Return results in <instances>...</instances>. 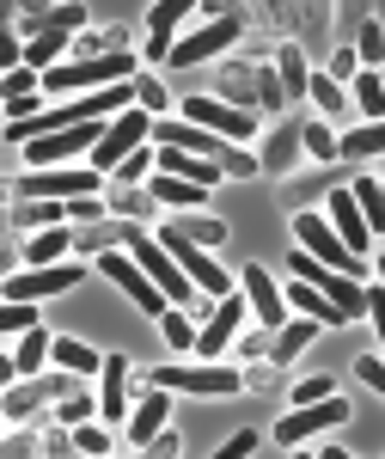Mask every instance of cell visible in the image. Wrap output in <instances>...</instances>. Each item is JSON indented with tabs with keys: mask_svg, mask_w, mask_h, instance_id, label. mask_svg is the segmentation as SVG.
Wrapping results in <instances>:
<instances>
[{
	"mask_svg": "<svg viewBox=\"0 0 385 459\" xmlns=\"http://www.w3.org/2000/svg\"><path fill=\"white\" fill-rule=\"evenodd\" d=\"M80 392H86L80 374L49 368V374H37V380H19V386L0 392V423H31L37 411H49V404H62V398H80Z\"/></svg>",
	"mask_w": 385,
	"mask_h": 459,
	"instance_id": "obj_1",
	"label": "cell"
},
{
	"mask_svg": "<svg viewBox=\"0 0 385 459\" xmlns=\"http://www.w3.org/2000/svg\"><path fill=\"white\" fill-rule=\"evenodd\" d=\"M147 386L190 392V398H233V392L245 386V374L239 368H220V361H166V368L147 374Z\"/></svg>",
	"mask_w": 385,
	"mask_h": 459,
	"instance_id": "obj_2",
	"label": "cell"
},
{
	"mask_svg": "<svg viewBox=\"0 0 385 459\" xmlns=\"http://www.w3.org/2000/svg\"><path fill=\"white\" fill-rule=\"evenodd\" d=\"M98 178L92 166H56V172H19L6 190H13V203H73V196H98Z\"/></svg>",
	"mask_w": 385,
	"mask_h": 459,
	"instance_id": "obj_3",
	"label": "cell"
},
{
	"mask_svg": "<svg viewBox=\"0 0 385 459\" xmlns=\"http://www.w3.org/2000/svg\"><path fill=\"white\" fill-rule=\"evenodd\" d=\"M239 37H245V13H220V19H209V25H196L184 43H172V56H166V62H172V68H184V74H196L202 62L227 56Z\"/></svg>",
	"mask_w": 385,
	"mask_h": 459,
	"instance_id": "obj_4",
	"label": "cell"
},
{
	"mask_svg": "<svg viewBox=\"0 0 385 459\" xmlns=\"http://www.w3.org/2000/svg\"><path fill=\"white\" fill-rule=\"evenodd\" d=\"M159 246L172 251V264L184 270V276H190V282H196V294H202V300H227V294L239 288V282H233V276H227V270H220V264H214L202 246H190V239H184V233L172 227V221L159 227Z\"/></svg>",
	"mask_w": 385,
	"mask_h": 459,
	"instance_id": "obj_5",
	"label": "cell"
},
{
	"mask_svg": "<svg viewBox=\"0 0 385 459\" xmlns=\"http://www.w3.org/2000/svg\"><path fill=\"white\" fill-rule=\"evenodd\" d=\"M147 135H153V117H147L141 105H129L123 117H110L105 135H98V147H92V172L110 178L123 160H129V153H141V147H147Z\"/></svg>",
	"mask_w": 385,
	"mask_h": 459,
	"instance_id": "obj_6",
	"label": "cell"
},
{
	"mask_svg": "<svg viewBox=\"0 0 385 459\" xmlns=\"http://www.w3.org/2000/svg\"><path fill=\"white\" fill-rule=\"evenodd\" d=\"M294 239H300V251H306V257H318L324 270H343L349 282H361V270H367V264H361V257H355V251L330 233V221H324V214H306V209H300V214H294Z\"/></svg>",
	"mask_w": 385,
	"mask_h": 459,
	"instance_id": "obj_7",
	"label": "cell"
},
{
	"mask_svg": "<svg viewBox=\"0 0 385 459\" xmlns=\"http://www.w3.org/2000/svg\"><path fill=\"white\" fill-rule=\"evenodd\" d=\"M184 123H196V129H209V135H220V142H233V147H251V135H257L251 110H233V105H220V99H209V92H184Z\"/></svg>",
	"mask_w": 385,
	"mask_h": 459,
	"instance_id": "obj_8",
	"label": "cell"
},
{
	"mask_svg": "<svg viewBox=\"0 0 385 459\" xmlns=\"http://www.w3.org/2000/svg\"><path fill=\"white\" fill-rule=\"evenodd\" d=\"M86 282V264H49V270H13L0 282V300H19V307H37V300H56L68 288Z\"/></svg>",
	"mask_w": 385,
	"mask_h": 459,
	"instance_id": "obj_9",
	"label": "cell"
},
{
	"mask_svg": "<svg viewBox=\"0 0 385 459\" xmlns=\"http://www.w3.org/2000/svg\"><path fill=\"white\" fill-rule=\"evenodd\" d=\"M343 423H349V398H318V404L287 411V417L270 429V441H276V447H300V441H312L324 429H343Z\"/></svg>",
	"mask_w": 385,
	"mask_h": 459,
	"instance_id": "obj_10",
	"label": "cell"
},
{
	"mask_svg": "<svg viewBox=\"0 0 385 459\" xmlns=\"http://www.w3.org/2000/svg\"><path fill=\"white\" fill-rule=\"evenodd\" d=\"M129 257H135V264H141V276L159 288V294H166L172 307H190V300H196V282H190V276H184V270L172 264V251L159 246V239H147V233H141L135 246H129Z\"/></svg>",
	"mask_w": 385,
	"mask_h": 459,
	"instance_id": "obj_11",
	"label": "cell"
},
{
	"mask_svg": "<svg viewBox=\"0 0 385 459\" xmlns=\"http://www.w3.org/2000/svg\"><path fill=\"white\" fill-rule=\"evenodd\" d=\"M245 313H251V307H245V294H239V288H233L227 300H214L209 318L196 325V361H220V355L233 350V337H239Z\"/></svg>",
	"mask_w": 385,
	"mask_h": 459,
	"instance_id": "obj_12",
	"label": "cell"
},
{
	"mask_svg": "<svg viewBox=\"0 0 385 459\" xmlns=\"http://www.w3.org/2000/svg\"><path fill=\"white\" fill-rule=\"evenodd\" d=\"M98 135H105V123H80V129H62V135H43V142L25 147V166L31 172H56V166H68L80 153H92Z\"/></svg>",
	"mask_w": 385,
	"mask_h": 459,
	"instance_id": "obj_13",
	"label": "cell"
},
{
	"mask_svg": "<svg viewBox=\"0 0 385 459\" xmlns=\"http://www.w3.org/2000/svg\"><path fill=\"white\" fill-rule=\"evenodd\" d=\"M355 184V166H343V160H337V166H318V172H294V178H281L276 184V196H281V209H312L318 196H330V190H349Z\"/></svg>",
	"mask_w": 385,
	"mask_h": 459,
	"instance_id": "obj_14",
	"label": "cell"
},
{
	"mask_svg": "<svg viewBox=\"0 0 385 459\" xmlns=\"http://www.w3.org/2000/svg\"><path fill=\"white\" fill-rule=\"evenodd\" d=\"M129 411H135V368H129V355H105V368H98V423H129Z\"/></svg>",
	"mask_w": 385,
	"mask_h": 459,
	"instance_id": "obj_15",
	"label": "cell"
},
{
	"mask_svg": "<svg viewBox=\"0 0 385 459\" xmlns=\"http://www.w3.org/2000/svg\"><path fill=\"white\" fill-rule=\"evenodd\" d=\"M98 276H105V282H116V288H123V294H129V300L141 307V313H153V318L172 307V300H166L159 288L141 276V264L129 257V251H105V257H98Z\"/></svg>",
	"mask_w": 385,
	"mask_h": 459,
	"instance_id": "obj_16",
	"label": "cell"
},
{
	"mask_svg": "<svg viewBox=\"0 0 385 459\" xmlns=\"http://www.w3.org/2000/svg\"><path fill=\"white\" fill-rule=\"evenodd\" d=\"M239 294H245L251 318H257L263 331H281V325H287V294L276 288V276H270L263 264H245V276H239Z\"/></svg>",
	"mask_w": 385,
	"mask_h": 459,
	"instance_id": "obj_17",
	"label": "cell"
},
{
	"mask_svg": "<svg viewBox=\"0 0 385 459\" xmlns=\"http://www.w3.org/2000/svg\"><path fill=\"white\" fill-rule=\"evenodd\" d=\"M166 417H172V392H159V386H147V380H135V411H129V447H147V441H159L166 435Z\"/></svg>",
	"mask_w": 385,
	"mask_h": 459,
	"instance_id": "obj_18",
	"label": "cell"
},
{
	"mask_svg": "<svg viewBox=\"0 0 385 459\" xmlns=\"http://www.w3.org/2000/svg\"><path fill=\"white\" fill-rule=\"evenodd\" d=\"M324 221H330V233L343 239V246L367 264V246H373V233H367V221H361V209H355V196L349 190H330L324 196Z\"/></svg>",
	"mask_w": 385,
	"mask_h": 459,
	"instance_id": "obj_19",
	"label": "cell"
},
{
	"mask_svg": "<svg viewBox=\"0 0 385 459\" xmlns=\"http://www.w3.org/2000/svg\"><path fill=\"white\" fill-rule=\"evenodd\" d=\"M190 13H196L190 0H153V6H147V62H166V56H172V31Z\"/></svg>",
	"mask_w": 385,
	"mask_h": 459,
	"instance_id": "obj_20",
	"label": "cell"
},
{
	"mask_svg": "<svg viewBox=\"0 0 385 459\" xmlns=\"http://www.w3.org/2000/svg\"><path fill=\"white\" fill-rule=\"evenodd\" d=\"M306 147H300V117H287V123H276L270 129V142H263V153H257V166L276 178H294V160H300Z\"/></svg>",
	"mask_w": 385,
	"mask_h": 459,
	"instance_id": "obj_21",
	"label": "cell"
},
{
	"mask_svg": "<svg viewBox=\"0 0 385 459\" xmlns=\"http://www.w3.org/2000/svg\"><path fill=\"white\" fill-rule=\"evenodd\" d=\"M287 313H306L318 325V331H349V318H343V307H330L318 288H306V282H294L287 276Z\"/></svg>",
	"mask_w": 385,
	"mask_h": 459,
	"instance_id": "obj_22",
	"label": "cell"
},
{
	"mask_svg": "<svg viewBox=\"0 0 385 459\" xmlns=\"http://www.w3.org/2000/svg\"><path fill=\"white\" fill-rule=\"evenodd\" d=\"M105 214L147 227V221L159 214V203H153V190H147V184H135V190H123V184H105Z\"/></svg>",
	"mask_w": 385,
	"mask_h": 459,
	"instance_id": "obj_23",
	"label": "cell"
},
{
	"mask_svg": "<svg viewBox=\"0 0 385 459\" xmlns=\"http://www.w3.org/2000/svg\"><path fill=\"white\" fill-rule=\"evenodd\" d=\"M49 361L62 374H80V380H98V368H105V355L92 350V343H80V337H56L49 343Z\"/></svg>",
	"mask_w": 385,
	"mask_h": 459,
	"instance_id": "obj_24",
	"label": "cell"
},
{
	"mask_svg": "<svg viewBox=\"0 0 385 459\" xmlns=\"http://www.w3.org/2000/svg\"><path fill=\"white\" fill-rule=\"evenodd\" d=\"M312 337H318L312 318H294V325H281L276 337H270V355H263V361H270V368H294V355H306Z\"/></svg>",
	"mask_w": 385,
	"mask_h": 459,
	"instance_id": "obj_25",
	"label": "cell"
},
{
	"mask_svg": "<svg viewBox=\"0 0 385 459\" xmlns=\"http://www.w3.org/2000/svg\"><path fill=\"white\" fill-rule=\"evenodd\" d=\"M276 80H281V99H306V86H312V68H306V56H300V43H281L276 49Z\"/></svg>",
	"mask_w": 385,
	"mask_h": 459,
	"instance_id": "obj_26",
	"label": "cell"
},
{
	"mask_svg": "<svg viewBox=\"0 0 385 459\" xmlns=\"http://www.w3.org/2000/svg\"><path fill=\"white\" fill-rule=\"evenodd\" d=\"M147 190H153V203H159V209H202V203H209V190H202V184H184V178H166V172L147 178Z\"/></svg>",
	"mask_w": 385,
	"mask_h": 459,
	"instance_id": "obj_27",
	"label": "cell"
},
{
	"mask_svg": "<svg viewBox=\"0 0 385 459\" xmlns=\"http://www.w3.org/2000/svg\"><path fill=\"white\" fill-rule=\"evenodd\" d=\"M49 343H56V337H49L43 325L19 337V350H13V368H19V380H37V374H49Z\"/></svg>",
	"mask_w": 385,
	"mask_h": 459,
	"instance_id": "obj_28",
	"label": "cell"
},
{
	"mask_svg": "<svg viewBox=\"0 0 385 459\" xmlns=\"http://www.w3.org/2000/svg\"><path fill=\"white\" fill-rule=\"evenodd\" d=\"M68 251H73V227H43L31 246H25V264H31V270H49V264H62Z\"/></svg>",
	"mask_w": 385,
	"mask_h": 459,
	"instance_id": "obj_29",
	"label": "cell"
},
{
	"mask_svg": "<svg viewBox=\"0 0 385 459\" xmlns=\"http://www.w3.org/2000/svg\"><path fill=\"white\" fill-rule=\"evenodd\" d=\"M6 227H31V233L68 227V203H13V209H6Z\"/></svg>",
	"mask_w": 385,
	"mask_h": 459,
	"instance_id": "obj_30",
	"label": "cell"
},
{
	"mask_svg": "<svg viewBox=\"0 0 385 459\" xmlns=\"http://www.w3.org/2000/svg\"><path fill=\"white\" fill-rule=\"evenodd\" d=\"M349 196H355V209H361V221H367V233H380V239H385V196H380V178L361 172V178L349 184Z\"/></svg>",
	"mask_w": 385,
	"mask_h": 459,
	"instance_id": "obj_31",
	"label": "cell"
},
{
	"mask_svg": "<svg viewBox=\"0 0 385 459\" xmlns=\"http://www.w3.org/2000/svg\"><path fill=\"white\" fill-rule=\"evenodd\" d=\"M349 92H355V110H361V123H385V86H380V74H373V68L355 74Z\"/></svg>",
	"mask_w": 385,
	"mask_h": 459,
	"instance_id": "obj_32",
	"label": "cell"
},
{
	"mask_svg": "<svg viewBox=\"0 0 385 459\" xmlns=\"http://www.w3.org/2000/svg\"><path fill=\"white\" fill-rule=\"evenodd\" d=\"M172 227L190 239V246H202V251H214L220 239H227V221H214V214H177Z\"/></svg>",
	"mask_w": 385,
	"mask_h": 459,
	"instance_id": "obj_33",
	"label": "cell"
},
{
	"mask_svg": "<svg viewBox=\"0 0 385 459\" xmlns=\"http://www.w3.org/2000/svg\"><path fill=\"white\" fill-rule=\"evenodd\" d=\"M68 49H73V37L43 31V37H31V43H25V68H31V74H49V62H56V56H68Z\"/></svg>",
	"mask_w": 385,
	"mask_h": 459,
	"instance_id": "obj_34",
	"label": "cell"
},
{
	"mask_svg": "<svg viewBox=\"0 0 385 459\" xmlns=\"http://www.w3.org/2000/svg\"><path fill=\"white\" fill-rule=\"evenodd\" d=\"M349 49H355V62H361V68H373V74H380V68H385V25H380V19H367V25L355 31Z\"/></svg>",
	"mask_w": 385,
	"mask_h": 459,
	"instance_id": "obj_35",
	"label": "cell"
},
{
	"mask_svg": "<svg viewBox=\"0 0 385 459\" xmlns=\"http://www.w3.org/2000/svg\"><path fill=\"white\" fill-rule=\"evenodd\" d=\"M159 337L172 350H196V318H190V307H166L159 313Z\"/></svg>",
	"mask_w": 385,
	"mask_h": 459,
	"instance_id": "obj_36",
	"label": "cell"
},
{
	"mask_svg": "<svg viewBox=\"0 0 385 459\" xmlns=\"http://www.w3.org/2000/svg\"><path fill=\"white\" fill-rule=\"evenodd\" d=\"M13 19H19V6L0 0V74L25 68V43H19V31H13Z\"/></svg>",
	"mask_w": 385,
	"mask_h": 459,
	"instance_id": "obj_37",
	"label": "cell"
},
{
	"mask_svg": "<svg viewBox=\"0 0 385 459\" xmlns=\"http://www.w3.org/2000/svg\"><path fill=\"white\" fill-rule=\"evenodd\" d=\"M135 105L147 110V117H153V123H159V117H166V110H172V92H166V86H159V80H153V74H135Z\"/></svg>",
	"mask_w": 385,
	"mask_h": 459,
	"instance_id": "obj_38",
	"label": "cell"
},
{
	"mask_svg": "<svg viewBox=\"0 0 385 459\" xmlns=\"http://www.w3.org/2000/svg\"><path fill=\"white\" fill-rule=\"evenodd\" d=\"M300 147L324 160V166H337V135H330V123H300Z\"/></svg>",
	"mask_w": 385,
	"mask_h": 459,
	"instance_id": "obj_39",
	"label": "cell"
},
{
	"mask_svg": "<svg viewBox=\"0 0 385 459\" xmlns=\"http://www.w3.org/2000/svg\"><path fill=\"white\" fill-rule=\"evenodd\" d=\"M73 454L80 459H110V429L105 423H80L73 429Z\"/></svg>",
	"mask_w": 385,
	"mask_h": 459,
	"instance_id": "obj_40",
	"label": "cell"
},
{
	"mask_svg": "<svg viewBox=\"0 0 385 459\" xmlns=\"http://www.w3.org/2000/svg\"><path fill=\"white\" fill-rule=\"evenodd\" d=\"M37 92H43V74H31V68L0 74V99H6V105H19V99H37Z\"/></svg>",
	"mask_w": 385,
	"mask_h": 459,
	"instance_id": "obj_41",
	"label": "cell"
},
{
	"mask_svg": "<svg viewBox=\"0 0 385 459\" xmlns=\"http://www.w3.org/2000/svg\"><path fill=\"white\" fill-rule=\"evenodd\" d=\"M367 19H373V6H367V0H349V6L337 13V49H349V43H355V31H361Z\"/></svg>",
	"mask_w": 385,
	"mask_h": 459,
	"instance_id": "obj_42",
	"label": "cell"
},
{
	"mask_svg": "<svg viewBox=\"0 0 385 459\" xmlns=\"http://www.w3.org/2000/svg\"><path fill=\"white\" fill-rule=\"evenodd\" d=\"M98 56H116V31H80L73 37V62H98Z\"/></svg>",
	"mask_w": 385,
	"mask_h": 459,
	"instance_id": "obj_43",
	"label": "cell"
},
{
	"mask_svg": "<svg viewBox=\"0 0 385 459\" xmlns=\"http://www.w3.org/2000/svg\"><path fill=\"white\" fill-rule=\"evenodd\" d=\"M25 331H37V307L0 300V337H25Z\"/></svg>",
	"mask_w": 385,
	"mask_h": 459,
	"instance_id": "obj_44",
	"label": "cell"
},
{
	"mask_svg": "<svg viewBox=\"0 0 385 459\" xmlns=\"http://www.w3.org/2000/svg\"><path fill=\"white\" fill-rule=\"evenodd\" d=\"M306 99H312L318 110H330V117H343V86H337V80H330L324 68L312 74V86H306Z\"/></svg>",
	"mask_w": 385,
	"mask_h": 459,
	"instance_id": "obj_45",
	"label": "cell"
},
{
	"mask_svg": "<svg viewBox=\"0 0 385 459\" xmlns=\"http://www.w3.org/2000/svg\"><path fill=\"white\" fill-rule=\"evenodd\" d=\"M147 172H153V153L141 147V153H129L116 172H110V184H123V190H135V184H147Z\"/></svg>",
	"mask_w": 385,
	"mask_h": 459,
	"instance_id": "obj_46",
	"label": "cell"
},
{
	"mask_svg": "<svg viewBox=\"0 0 385 459\" xmlns=\"http://www.w3.org/2000/svg\"><path fill=\"white\" fill-rule=\"evenodd\" d=\"M92 417H98V404H92L86 392H80V398H62V404H56V423H62V429H80V423H92Z\"/></svg>",
	"mask_w": 385,
	"mask_h": 459,
	"instance_id": "obj_47",
	"label": "cell"
},
{
	"mask_svg": "<svg viewBox=\"0 0 385 459\" xmlns=\"http://www.w3.org/2000/svg\"><path fill=\"white\" fill-rule=\"evenodd\" d=\"M318 398H337V380H330V374L300 380V386H294V411H300V404H318Z\"/></svg>",
	"mask_w": 385,
	"mask_h": 459,
	"instance_id": "obj_48",
	"label": "cell"
},
{
	"mask_svg": "<svg viewBox=\"0 0 385 459\" xmlns=\"http://www.w3.org/2000/svg\"><path fill=\"white\" fill-rule=\"evenodd\" d=\"M257 105L270 110V117H281V80H276V68H257Z\"/></svg>",
	"mask_w": 385,
	"mask_h": 459,
	"instance_id": "obj_49",
	"label": "cell"
},
{
	"mask_svg": "<svg viewBox=\"0 0 385 459\" xmlns=\"http://www.w3.org/2000/svg\"><path fill=\"white\" fill-rule=\"evenodd\" d=\"M355 380L385 398V361H380V355H361V361H355Z\"/></svg>",
	"mask_w": 385,
	"mask_h": 459,
	"instance_id": "obj_50",
	"label": "cell"
},
{
	"mask_svg": "<svg viewBox=\"0 0 385 459\" xmlns=\"http://www.w3.org/2000/svg\"><path fill=\"white\" fill-rule=\"evenodd\" d=\"M324 74H330L337 86H349L355 74H361V62H355V49H330V68H324Z\"/></svg>",
	"mask_w": 385,
	"mask_h": 459,
	"instance_id": "obj_51",
	"label": "cell"
},
{
	"mask_svg": "<svg viewBox=\"0 0 385 459\" xmlns=\"http://www.w3.org/2000/svg\"><path fill=\"white\" fill-rule=\"evenodd\" d=\"M68 221H80V227L105 221V209H98V196H73V203H68Z\"/></svg>",
	"mask_w": 385,
	"mask_h": 459,
	"instance_id": "obj_52",
	"label": "cell"
},
{
	"mask_svg": "<svg viewBox=\"0 0 385 459\" xmlns=\"http://www.w3.org/2000/svg\"><path fill=\"white\" fill-rule=\"evenodd\" d=\"M43 459H80V454H73V435H56V429H43Z\"/></svg>",
	"mask_w": 385,
	"mask_h": 459,
	"instance_id": "obj_53",
	"label": "cell"
},
{
	"mask_svg": "<svg viewBox=\"0 0 385 459\" xmlns=\"http://www.w3.org/2000/svg\"><path fill=\"white\" fill-rule=\"evenodd\" d=\"M251 454H257V435L245 429V435H233V441H227V447H220L214 459H251Z\"/></svg>",
	"mask_w": 385,
	"mask_h": 459,
	"instance_id": "obj_54",
	"label": "cell"
},
{
	"mask_svg": "<svg viewBox=\"0 0 385 459\" xmlns=\"http://www.w3.org/2000/svg\"><path fill=\"white\" fill-rule=\"evenodd\" d=\"M367 313H373V331H380V343H385V288L380 282L367 288Z\"/></svg>",
	"mask_w": 385,
	"mask_h": 459,
	"instance_id": "obj_55",
	"label": "cell"
},
{
	"mask_svg": "<svg viewBox=\"0 0 385 459\" xmlns=\"http://www.w3.org/2000/svg\"><path fill=\"white\" fill-rule=\"evenodd\" d=\"M141 459H177V435H159V441H147Z\"/></svg>",
	"mask_w": 385,
	"mask_h": 459,
	"instance_id": "obj_56",
	"label": "cell"
},
{
	"mask_svg": "<svg viewBox=\"0 0 385 459\" xmlns=\"http://www.w3.org/2000/svg\"><path fill=\"white\" fill-rule=\"evenodd\" d=\"M6 386H19V368H13V355L0 350V392H6Z\"/></svg>",
	"mask_w": 385,
	"mask_h": 459,
	"instance_id": "obj_57",
	"label": "cell"
},
{
	"mask_svg": "<svg viewBox=\"0 0 385 459\" xmlns=\"http://www.w3.org/2000/svg\"><path fill=\"white\" fill-rule=\"evenodd\" d=\"M318 459H349V454H343V447H324V454H318Z\"/></svg>",
	"mask_w": 385,
	"mask_h": 459,
	"instance_id": "obj_58",
	"label": "cell"
},
{
	"mask_svg": "<svg viewBox=\"0 0 385 459\" xmlns=\"http://www.w3.org/2000/svg\"><path fill=\"white\" fill-rule=\"evenodd\" d=\"M373 264H380V288H385V251H380V257H373Z\"/></svg>",
	"mask_w": 385,
	"mask_h": 459,
	"instance_id": "obj_59",
	"label": "cell"
},
{
	"mask_svg": "<svg viewBox=\"0 0 385 459\" xmlns=\"http://www.w3.org/2000/svg\"><path fill=\"white\" fill-rule=\"evenodd\" d=\"M287 454H294V447H287ZM294 459H318V454H294Z\"/></svg>",
	"mask_w": 385,
	"mask_h": 459,
	"instance_id": "obj_60",
	"label": "cell"
},
{
	"mask_svg": "<svg viewBox=\"0 0 385 459\" xmlns=\"http://www.w3.org/2000/svg\"><path fill=\"white\" fill-rule=\"evenodd\" d=\"M380 196H385V178H380Z\"/></svg>",
	"mask_w": 385,
	"mask_h": 459,
	"instance_id": "obj_61",
	"label": "cell"
},
{
	"mask_svg": "<svg viewBox=\"0 0 385 459\" xmlns=\"http://www.w3.org/2000/svg\"><path fill=\"white\" fill-rule=\"evenodd\" d=\"M380 86H385V68H380Z\"/></svg>",
	"mask_w": 385,
	"mask_h": 459,
	"instance_id": "obj_62",
	"label": "cell"
}]
</instances>
